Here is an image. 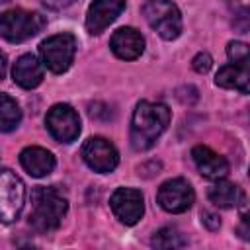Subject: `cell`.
<instances>
[{"label": "cell", "mask_w": 250, "mask_h": 250, "mask_svg": "<svg viewBox=\"0 0 250 250\" xmlns=\"http://www.w3.org/2000/svg\"><path fill=\"white\" fill-rule=\"evenodd\" d=\"M170 123V109L164 104L139 102L131 119V145L135 150L150 148Z\"/></svg>", "instance_id": "1"}, {"label": "cell", "mask_w": 250, "mask_h": 250, "mask_svg": "<svg viewBox=\"0 0 250 250\" xmlns=\"http://www.w3.org/2000/svg\"><path fill=\"white\" fill-rule=\"evenodd\" d=\"M66 197L55 188H35L31 191L29 225L39 232H51L61 227L66 215Z\"/></svg>", "instance_id": "2"}, {"label": "cell", "mask_w": 250, "mask_h": 250, "mask_svg": "<svg viewBox=\"0 0 250 250\" xmlns=\"http://www.w3.org/2000/svg\"><path fill=\"white\" fill-rule=\"evenodd\" d=\"M45 27V18L21 8L8 10L0 16V35L10 43H23Z\"/></svg>", "instance_id": "3"}, {"label": "cell", "mask_w": 250, "mask_h": 250, "mask_svg": "<svg viewBox=\"0 0 250 250\" xmlns=\"http://www.w3.org/2000/svg\"><path fill=\"white\" fill-rule=\"evenodd\" d=\"M143 16L146 23L162 37L176 39L182 31V16L174 2L170 0H148L143 6Z\"/></svg>", "instance_id": "4"}, {"label": "cell", "mask_w": 250, "mask_h": 250, "mask_svg": "<svg viewBox=\"0 0 250 250\" xmlns=\"http://www.w3.org/2000/svg\"><path fill=\"white\" fill-rule=\"evenodd\" d=\"M39 53H41V59H43V64L55 72V74H61L64 72L72 59H74V53H76V39L72 33H57V35H51L47 37L45 41H41L39 45Z\"/></svg>", "instance_id": "5"}, {"label": "cell", "mask_w": 250, "mask_h": 250, "mask_svg": "<svg viewBox=\"0 0 250 250\" xmlns=\"http://www.w3.org/2000/svg\"><path fill=\"white\" fill-rule=\"evenodd\" d=\"M25 205V186L10 170L0 172V223H14Z\"/></svg>", "instance_id": "6"}, {"label": "cell", "mask_w": 250, "mask_h": 250, "mask_svg": "<svg viewBox=\"0 0 250 250\" xmlns=\"http://www.w3.org/2000/svg\"><path fill=\"white\" fill-rule=\"evenodd\" d=\"M156 201L168 213H184V211H188L193 205L195 193H193V188L189 186L188 180L172 178V180L164 182L158 188Z\"/></svg>", "instance_id": "7"}, {"label": "cell", "mask_w": 250, "mask_h": 250, "mask_svg": "<svg viewBox=\"0 0 250 250\" xmlns=\"http://www.w3.org/2000/svg\"><path fill=\"white\" fill-rule=\"evenodd\" d=\"M47 129L57 139L59 143H72L80 135V119L78 113L66 105V104H57L49 109L47 113Z\"/></svg>", "instance_id": "8"}, {"label": "cell", "mask_w": 250, "mask_h": 250, "mask_svg": "<svg viewBox=\"0 0 250 250\" xmlns=\"http://www.w3.org/2000/svg\"><path fill=\"white\" fill-rule=\"evenodd\" d=\"M113 215L123 225H135L145 213V199L143 193L135 188H117L109 199Z\"/></svg>", "instance_id": "9"}, {"label": "cell", "mask_w": 250, "mask_h": 250, "mask_svg": "<svg viewBox=\"0 0 250 250\" xmlns=\"http://www.w3.org/2000/svg\"><path fill=\"white\" fill-rule=\"evenodd\" d=\"M82 158L92 170L102 172V174L115 170V166L119 162V154H117L115 146L104 137L88 139L82 146Z\"/></svg>", "instance_id": "10"}, {"label": "cell", "mask_w": 250, "mask_h": 250, "mask_svg": "<svg viewBox=\"0 0 250 250\" xmlns=\"http://www.w3.org/2000/svg\"><path fill=\"white\" fill-rule=\"evenodd\" d=\"M127 0H94L86 14V29L90 33H102L123 10Z\"/></svg>", "instance_id": "11"}, {"label": "cell", "mask_w": 250, "mask_h": 250, "mask_svg": "<svg viewBox=\"0 0 250 250\" xmlns=\"http://www.w3.org/2000/svg\"><path fill=\"white\" fill-rule=\"evenodd\" d=\"M109 47L115 57H119L123 61H133V59L141 57V53L145 51V39L133 27H119L111 35Z\"/></svg>", "instance_id": "12"}, {"label": "cell", "mask_w": 250, "mask_h": 250, "mask_svg": "<svg viewBox=\"0 0 250 250\" xmlns=\"http://www.w3.org/2000/svg\"><path fill=\"white\" fill-rule=\"evenodd\" d=\"M191 158L195 162V168L209 180H219V178H225L229 174V162L221 154L211 150L209 146H203V145L193 146Z\"/></svg>", "instance_id": "13"}, {"label": "cell", "mask_w": 250, "mask_h": 250, "mask_svg": "<svg viewBox=\"0 0 250 250\" xmlns=\"http://www.w3.org/2000/svg\"><path fill=\"white\" fill-rule=\"evenodd\" d=\"M12 78L18 86L31 90V88L39 86L43 80V64L37 61L35 55H29V53L21 55L12 68Z\"/></svg>", "instance_id": "14"}, {"label": "cell", "mask_w": 250, "mask_h": 250, "mask_svg": "<svg viewBox=\"0 0 250 250\" xmlns=\"http://www.w3.org/2000/svg\"><path fill=\"white\" fill-rule=\"evenodd\" d=\"M23 170L33 178H43L55 170V156L41 146H27L20 154Z\"/></svg>", "instance_id": "15"}, {"label": "cell", "mask_w": 250, "mask_h": 250, "mask_svg": "<svg viewBox=\"0 0 250 250\" xmlns=\"http://www.w3.org/2000/svg\"><path fill=\"white\" fill-rule=\"evenodd\" d=\"M211 203H215L217 207L221 209H230V207H236L238 201L242 199V191L238 186H234L232 182H227L223 178H219L207 191Z\"/></svg>", "instance_id": "16"}, {"label": "cell", "mask_w": 250, "mask_h": 250, "mask_svg": "<svg viewBox=\"0 0 250 250\" xmlns=\"http://www.w3.org/2000/svg\"><path fill=\"white\" fill-rule=\"evenodd\" d=\"M248 80H250L248 66H238V64H227L215 76L217 86L229 88V90H238L242 94L248 92Z\"/></svg>", "instance_id": "17"}, {"label": "cell", "mask_w": 250, "mask_h": 250, "mask_svg": "<svg viewBox=\"0 0 250 250\" xmlns=\"http://www.w3.org/2000/svg\"><path fill=\"white\" fill-rule=\"evenodd\" d=\"M21 121V109L14 98L0 94V131H14Z\"/></svg>", "instance_id": "18"}, {"label": "cell", "mask_w": 250, "mask_h": 250, "mask_svg": "<svg viewBox=\"0 0 250 250\" xmlns=\"http://www.w3.org/2000/svg\"><path fill=\"white\" fill-rule=\"evenodd\" d=\"M150 244L154 248H182V246H186V240H184V236L176 229L164 227L158 232H154Z\"/></svg>", "instance_id": "19"}, {"label": "cell", "mask_w": 250, "mask_h": 250, "mask_svg": "<svg viewBox=\"0 0 250 250\" xmlns=\"http://www.w3.org/2000/svg\"><path fill=\"white\" fill-rule=\"evenodd\" d=\"M227 55L232 61V64L248 66V45L242 41H230L227 47Z\"/></svg>", "instance_id": "20"}, {"label": "cell", "mask_w": 250, "mask_h": 250, "mask_svg": "<svg viewBox=\"0 0 250 250\" xmlns=\"http://www.w3.org/2000/svg\"><path fill=\"white\" fill-rule=\"evenodd\" d=\"M211 64H213V59H211L207 53H197V55L193 57V61H191V66H193V70H195V72H199V74H205V72H209Z\"/></svg>", "instance_id": "21"}, {"label": "cell", "mask_w": 250, "mask_h": 250, "mask_svg": "<svg viewBox=\"0 0 250 250\" xmlns=\"http://www.w3.org/2000/svg\"><path fill=\"white\" fill-rule=\"evenodd\" d=\"M201 223H203L209 230H217V229H219V225H221V219H219L215 213L203 211V215H201Z\"/></svg>", "instance_id": "22"}, {"label": "cell", "mask_w": 250, "mask_h": 250, "mask_svg": "<svg viewBox=\"0 0 250 250\" xmlns=\"http://www.w3.org/2000/svg\"><path fill=\"white\" fill-rule=\"evenodd\" d=\"M47 8H51V10H61V8H66V6H70L74 0H41Z\"/></svg>", "instance_id": "23"}, {"label": "cell", "mask_w": 250, "mask_h": 250, "mask_svg": "<svg viewBox=\"0 0 250 250\" xmlns=\"http://www.w3.org/2000/svg\"><path fill=\"white\" fill-rule=\"evenodd\" d=\"M6 64H8V62H6V55L0 51V80H2L4 74H6Z\"/></svg>", "instance_id": "24"}]
</instances>
